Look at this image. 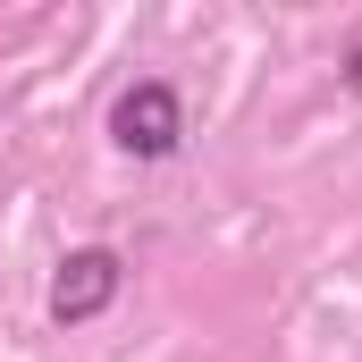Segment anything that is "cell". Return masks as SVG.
<instances>
[{"label":"cell","instance_id":"obj_2","mask_svg":"<svg viewBox=\"0 0 362 362\" xmlns=\"http://www.w3.org/2000/svg\"><path fill=\"white\" fill-rule=\"evenodd\" d=\"M118 286H127V262H118L110 245H76V253L59 262V278H51V320H59V329H85V320H101V312L118 303Z\"/></svg>","mask_w":362,"mask_h":362},{"label":"cell","instance_id":"obj_1","mask_svg":"<svg viewBox=\"0 0 362 362\" xmlns=\"http://www.w3.org/2000/svg\"><path fill=\"white\" fill-rule=\"evenodd\" d=\"M110 144H118L127 160H169V152L185 144V101H177V85H160V76L127 85L118 110H110Z\"/></svg>","mask_w":362,"mask_h":362}]
</instances>
